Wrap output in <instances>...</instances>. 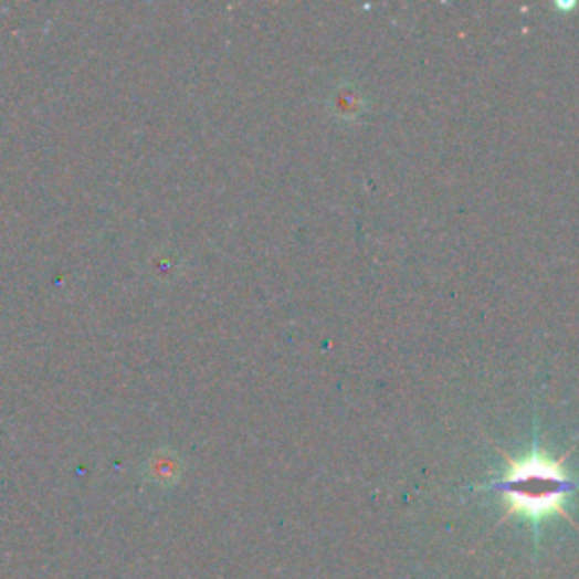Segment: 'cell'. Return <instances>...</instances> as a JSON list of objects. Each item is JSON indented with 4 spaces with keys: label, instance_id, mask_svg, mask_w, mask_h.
Listing matches in <instances>:
<instances>
[{
    "label": "cell",
    "instance_id": "1",
    "mask_svg": "<svg viewBox=\"0 0 579 579\" xmlns=\"http://www.w3.org/2000/svg\"><path fill=\"white\" fill-rule=\"evenodd\" d=\"M487 492L503 496L507 514L539 527L557 514L570 518L566 501L579 492V482L566 473L564 460L550 457L535 444L525 457H507L505 475L494 480Z\"/></svg>",
    "mask_w": 579,
    "mask_h": 579
}]
</instances>
